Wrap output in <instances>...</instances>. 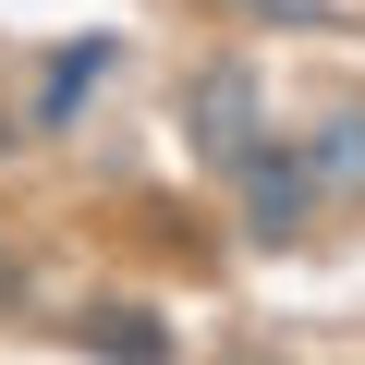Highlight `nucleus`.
Instances as JSON below:
<instances>
[{
    "mask_svg": "<svg viewBox=\"0 0 365 365\" xmlns=\"http://www.w3.org/2000/svg\"><path fill=\"white\" fill-rule=\"evenodd\" d=\"M73 341H86V353H134V365H158V353H170V329H158L146 304H86V317H73Z\"/></svg>",
    "mask_w": 365,
    "mask_h": 365,
    "instance_id": "3",
    "label": "nucleus"
},
{
    "mask_svg": "<svg viewBox=\"0 0 365 365\" xmlns=\"http://www.w3.org/2000/svg\"><path fill=\"white\" fill-rule=\"evenodd\" d=\"M195 146H207L220 170H232V158L256 146V86H244L232 61H220V73H195Z\"/></svg>",
    "mask_w": 365,
    "mask_h": 365,
    "instance_id": "2",
    "label": "nucleus"
},
{
    "mask_svg": "<svg viewBox=\"0 0 365 365\" xmlns=\"http://www.w3.org/2000/svg\"><path fill=\"white\" fill-rule=\"evenodd\" d=\"M353 170H365V110H341V122H329V158H317V182H353Z\"/></svg>",
    "mask_w": 365,
    "mask_h": 365,
    "instance_id": "4",
    "label": "nucleus"
},
{
    "mask_svg": "<svg viewBox=\"0 0 365 365\" xmlns=\"http://www.w3.org/2000/svg\"><path fill=\"white\" fill-rule=\"evenodd\" d=\"M13 292H25V256H13V244H0V304H13Z\"/></svg>",
    "mask_w": 365,
    "mask_h": 365,
    "instance_id": "5",
    "label": "nucleus"
},
{
    "mask_svg": "<svg viewBox=\"0 0 365 365\" xmlns=\"http://www.w3.org/2000/svg\"><path fill=\"white\" fill-rule=\"evenodd\" d=\"M232 182H244L256 244H292V232L317 220V195H329V182H317V158H304V146H280V134H256V146L232 158Z\"/></svg>",
    "mask_w": 365,
    "mask_h": 365,
    "instance_id": "1",
    "label": "nucleus"
}]
</instances>
